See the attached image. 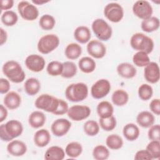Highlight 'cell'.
<instances>
[{
    "label": "cell",
    "mask_w": 160,
    "mask_h": 160,
    "mask_svg": "<svg viewBox=\"0 0 160 160\" xmlns=\"http://www.w3.org/2000/svg\"><path fill=\"white\" fill-rule=\"evenodd\" d=\"M23 131L22 123L15 119L8 121L0 126V138L2 141L8 142L19 136Z\"/></svg>",
    "instance_id": "cell-1"
},
{
    "label": "cell",
    "mask_w": 160,
    "mask_h": 160,
    "mask_svg": "<svg viewBox=\"0 0 160 160\" xmlns=\"http://www.w3.org/2000/svg\"><path fill=\"white\" fill-rule=\"evenodd\" d=\"M2 72L9 80L14 83L22 82L26 77L21 66L14 61H8L5 62L2 66Z\"/></svg>",
    "instance_id": "cell-2"
},
{
    "label": "cell",
    "mask_w": 160,
    "mask_h": 160,
    "mask_svg": "<svg viewBox=\"0 0 160 160\" xmlns=\"http://www.w3.org/2000/svg\"><path fill=\"white\" fill-rule=\"evenodd\" d=\"M131 46L135 50L150 54L154 49L152 39L141 32L134 34L130 39Z\"/></svg>",
    "instance_id": "cell-3"
},
{
    "label": "cell",
    "mask_w": 160,
    "mask_h": 160,
    "mask_svg": "<svg viewBox=\"0 0 160 160\" xmlns=\"http://www.w3.org/2000/svg\"><path fill=\"white\" fill-rule=\"evenodd\" d=\"M88 95V88L85 83L78 82L69 84L65 90L67 99L71 102H80Z\"/></svg>",
    "instance_id": "cell-4"
},
{
    "label": "cell",
    "mask_w": 160,
    "mask_h": 160,
    "mask_svg": "<svg viewBox=\"0 0 160 160\" xmlns=\"http://www.w3.org/2000/svg\"><path fill=\"white\" fill-rule=\"evenodd\" d=\"M60 99L48 94L40 95L35 101V106L39 109L54 114L59 106Z\"/></svg>",
    "instance_id": "cell-5"
},
{
    "label": "cell",
    "mask_w": 160,
    "mask_h": 160,
    "mask_svg": "<svg viewBox=\"0 0 160 160\" xmlns=\"http://www.w3.org/2000/svg\"><path fill=\"white\" fill-rule=\"evenodd\" d=\"M92 29L95 36L101 41H107L112 36V28L103 19L98 18L92 23Z\"/></svg>",
    "instance_id": "cell-6"
},
{
    "label": "cell",
    "mask_w": 160,
    "mask_h": 160,
    "mask_svg": "<svg viewBox=\"0 0 160 160\" xmlns=\"http://www.w3.org/2000/svg\"><path fill=\"white\" fill-rule=\"evenodd\" d=\"M59 44V39L56 34H49L41 37L38 42V49L43 54H47L56 49Z\"/></svg>",
    "instance_id": "cell-7"
},
{
    "label": "cell",
    "mask_w": 160,
    "mask_h": 160,
    "mask_svg": "<svg viewBox=\"0 0 160 160\" xmlns=\"http://www.w3.org/2000/svg\"><path fill=\"white\" fill-rule=\"evenodd\" d=\"M18 10L21 18L27 21H34L39 16L38 8L26 1H22L18 3Z\"/></svg>",
    "instance_id": "cell-8"
},
{
    "label": "cell",
    "mask_w": 160,
    "mask_h": 160,
    "mask_svg": "<svg viewBox=\"0 0 160 160\" xmlns=\"http://www.w3.org/2000/svg\"><path fill=\"white\" fill-rule=\"evenodd\" d=\"M105 17L112 22H119L124 16L122 7L117 2H110L104 9Z\"/></svg>",
    "instance_id": "cell-9"
},
{
    "label": "cell",
    "mask_w": 160,
    "mask_h": 160,
    "mask_svg": "<svg viewBox=\"0 0 160 160\" xmlns=\"http://www.w3.org/2000/svg\"><path fill=\"white\" fill-rule=\"evenodd\" d=\"M111 90L109 81L105 79H101L97 81L91 87V94L94 99H101L106 96Z\"/></svg>",
    "instance_id": "cell-10"
},
{
    "label": "cell",
    "mask_w": 160,
    "mask_h": 160,
    "mask_svg": "<svg viewBox=\"0 0 160 160\" xmlns=\"http://www.w3.org/2000/svg\"><path fill=\"white\" fill-rule=\"evenodd\" d=\"M132 12L136 16L144 20L151 17L153 11L151 5L148 1L139 0L133 4Z\"/></svg>",
    "instance_id": "cell-11"
},
{
    "label": "cell",
    "mask_w": 160,
    "mask_h": 160,
    "mask_svg": "<svg viewBox=\"0 0 160 160\" xmlns=\"http://www.w3.org/2000/svg\"><path fill=\"white\" fill-rule=\"evenodd\" d=\"M68 117L74 121H80L88 118L91 114V109L84 105H74L69 108Z\"/></svg>",
    "instance_id": "cell-12"
},
{
    "label": "cell",
    "mask_w": 160,
    "mask_h": 160,
    "mask_svg": "<svg viewBox=\"0 0 160 160\" xmlns=\"http://www.w3.org/2000/svg\"><path fill=\"white\" fill-rule=\"evenodd\" d=\"M46 61L43 57L38 54H30L25 59V65L28 69L38 72L44 68Z\"/></svg>",
    "instance_id": "cell-13"
},
{
    "label": "cell",
    "mask_w": 160,
    "mask_h": 160,
    "mask_svg": "<svg viewBox=\"0 0 160 160\" xmlns=\"http://www.w3.org/2000/svg\"><path fill=\"white\" fill-rule=\"evenodd\" d=\"M71 127V122L64 118L55 120L51 124V130L57 137H62L66 134Z\"/></svg>",
    "instance_id": "cell-14"
},
{
    "label": "cell",
    "mask_w": 160,
    "mask_h": 160,
    "mask_svg": "<svg viewBox=\"0 0 160 160\" xmlns=\"http://www.w3.org/2000/svg\"><path fill=\"white\" fill-rule=\"evenodd\" d=\"M87 51L91 56L96 59H101L106 55V48L102 42L94 39L88 42Z\"/></svg>",
    "instance_id": "cell-15"
},
{
    "label": "cell",
    "mask_w": 160,
    "mask_h": 160,
    "mask_svg": "<svg viewBox=\"0 0 160 160\" xmlns=\"http://www.w3.org/2000/svg\"><path fill=\"white\" fill-rule=\"evenodd\" d=\"M144 76L148 82L151 84L158 82L160 78L159 68L158 63L150 62L146 65L144 69Z\"/></svg>",
    "instance_id": "cell-16"
},
{
    "label": "cell",
    "mask_w": 160,
    "mask_h": 160,
    "mask_svg": "<svg viewBox=\"0 0 160 160\" xmlns=\"http://www.w3.org/2000/svg\"><path fill=\"white\" fill-rule=\"evenodd\" d=\"M8 152L12 156L19 157L23 156L27 151L26 144L19 140L11 141L7 146Z\"/></svg>",
    "instance_id": "cell-17"
},
{
    "label": "cell",
    "mask_w": 160,
    "mask_h": 160,
    "mask_svg": "<svg viewBox=\"0 0 160 160\" xmlns=\"http://www.w3.org/2000/svg\"><path fill=\"white\" fill-rule=\"evenodd\" d=\"M21 102L20 95L15 91L8 92L4 98V104L9 109H15L19 107Z\"/></svg>",
    "instance_id": "cell-18"
},
{
    "label": "cell",
    "mask_w": 160,
    "mask_h": 160,
    "mask_svg": "<svg viewBox=\"0 0 160 160\" xmlns=\"http://www.w3.org/2000/svg\"><path fill=\"white\" fill-rule=\"evenodd\" d=\"M117 72L118 74L126 79H131L136 75V69L135 67L129 62H122L117 67Z\"/></svg>",
    "instance_id": "cell-19"
},
{
    "label": "cell",
    "mask_w": 160,
    "mask_h": 160,
    "mask_svg": "<svg viewBox=\"0 0 160 160\" xmlns=\"http://www.w3.org/2000/svg\"><path fill=\"white\" fill-rule=\"evenodd\" d=\"M51 141V135L49 132L46 129H41L37 131L34 136V144L39 148H43L47 146Z\"/></svg>",
    "instance_id": "cell-20"
},
{
    "label": "cell",
    "mask_w": 160,
    "mask_h": 160,
    "mask_svg": "<svg viewBox=\"0 0 160 160\" xmlns=\"http://www.w3.org/2000/svg\"><path fill=\"white\" fill-rule=\"evenodd\" d=\"M155 121L154 115L147 111L140 112L136 117L137 123L142 128H148L153 125Z\"/></svg>",
    "instance_id": "cell-21"
},
{
    "label": "cell",
    "mask_w": 160,
    "mask_h": 160,
    "mask_svg": "<svg viewBox=\"0 0 160 160\" xmlns=\"http://www.w3.org/2000/svg\"><path fill=\"white\" fill-rule=\"evenodd\" d=\"M65 153L62 148L53 146L46 150L44 154V159L46 160H62L65 157Z\"/></svg>",
    "instance_id": "cell-22"
},
{
    "label": "cell",
    "mask_w": 160,
    "mask_h": 160,
    "mask_svg": "<svg viewBox=\"0 0 160 160\" xmlns=\"http://www.w3.org/2000/svg\"><path fill=\"white\" fill-rule=\"evenodd\" d=\"M75 39L81 44L88 42L91 37V33L89 29L84 26H80L76 28L74 32Z\"/></svg>",
    "instance_id": "cell-23"
},
{
    "label": "cell",
    "mask_w": 160,
    "mask_h": 160,
    "mask_svg": "<svg viewBox=\"0 0 160 160\" xmlns=\"http://www.w3.org/2000/svg\"><path fill=\"white\" fill-rule=\"evenodd\" d=\"M46 120L44 114L39 111H35L31 113L29 116L28 122L29 125L33 128H39L42 127Z\"/></svg>",
    "instance_id": "cell-24"
},
{
    "label": "cell",
    "mask_w": 160,
    "mask_h": 160,
    "mask_svg": "<svg viewBox=\"0 0 160 160\" xmlns=\"http://www.w3.org/2000/svg\"><path fill=\"white\" fill-rule=\"evenodd\" d=\"M122 133L124 138L127 140L133 141L138 138L140 134V131L139 128L135 124L128 123L124 126Z\"/></svg>",
    "instance_id": "cell-25"
},
{
    "label": "cell",
    "mask_w": 160,
    "mask_h": 160,
    "mask_svg": "<svg viewBox=\"0 0 160 160\" xmlns=\"http://www.w3.org/2000/svg\"><path fill=\"white\" fill-rule=\"evenodd\" d=\"M97 113L100 118H107L112 116L114 108L108 101H103L100 102L97 106Z\"/></svg>",
    "instance_id": "cell-26"
},
{
    "label": "cell",
    "mask_w": 160,
    "mask_h": 160,
    "mask_svg": "<svg viewBox=\"0 0 160 160\" xmlns=\"http://www.w3.org/2000/svg\"><path fill=\"white\" fill-rule=\"evenodd\" d=\"M24 91L29 96H34L38 94L41 89L39 81L35 78L28 79L24 83Z\"/></svg>",
    "instance_id": "cell-27"
},
{
    "label": "cell",
    "mask_w": 160,
    "mask_h": 160,
    "mask_svg": "<svg viewBox=\"0 0 160 160\" xmlns=\"http://www.w3.org/2000/svg\"><path fill=\"white\" fill-rule=\"evenodd\" d=\"M142 31L146 32H151L158 29L159 28V19L157 17L151 16L142 20L141 25Z\"/></svg>",
    "instance_id": "cell-28"
},
{
    "label": "cell",
    "mask_w": 160,
    "mask_h": 160,
    "mask_svg": "<svg viewBox=\"0 0 160 160\" xmlns=\"http://www.w3.org/2000/svg\"><path fill=\"white\" fill-rule=\"evenodd\" d=\"M111 100L114 105L117 106H122L128 102L129 100V94L123 89H117L112 93Z\"/></svg>",
    "instance_id": "cell-29"
},
{
    "label": "cell",
    "mask_w": 160,
    "mask_h": 160,
    "mask_svg": "<svg viewBox=\"0 0 160 160\" xmlns=\"http://www.w3.org/2000/svg\"><path fill=\"white\" fill-rule=\"evenodd\" d=\"M78 66L80 70L84 73H91L96 69L94 60L88 56L81 58L78 62Z\"/></svg>",
    "instance_id": "cell-30"
},
{
    "label": "cell",
    "mask_w": 160,
    "mask_h": 160,
    "mask_svg": "<svg viewBox=\"0 0 160 160\" xmlns=\"http://www.w3.org/2000/svg\"><path fill=\"white\" fill-rule=\"evenodd\" d=\"M64 53L69 59H76L81 54L82 48L81 46L77 43H70L66 46Z\"/></svg>",
    "instance_id": "cell-31"
},
{
    "label": "cell",
    "mask_w": 160,
    "mask_h": 160,
    "mask_svg": "<svg viewBox=\"0 0 160 160\" xmlns=\"http://www.w3.org/2000/svg\"><path fill=\"white\" fill-rule=\"evenodd\" d=\"M82 152V147L78 142H71L67 144L65 148L66 155L72 158H78Z\"/></svg>",
    "instance_id": "cell-32"
},
{
    "label": "cell",
    "mask_w": 160,
    "mask_h": 160,
    "mask_svg": "<svg viewBox=\"0 0 160 160\" xmlns=\"http://www.w3.org/2000/svg\"><path fill=\"white\" fill-rule=\"evenodd\" d=\"M106 144L109 149L112 150H118L122 148L123 145V140L120 136L112 134L107 137Z\"/></svg>",
    "instance_id": "cell-33"
},
{
    "label": "cell",
    "mask_w": 160,
    "mask_h": 160,
    "mask_svg": "<svg viewBox=\"0 0 160 160\" xmlns=\"http://www.w3.org/2000/svg\"><path fill=\"white\" fill-rule=\"evenodd\" d=\"M2 22L6 26H12L16 24L18 20L17 14L11 10L4 12L1 18Z\"/></svg>",
    "instance_id": "cell-34"
},
{
    "label": "cell",
    "mask_w": 160,
    "mask_h": 160,
    "mask_svg": "<svg viewBox=\"0 0 160 160\" xmlns=\"http://www.w3.org/2000/svg\"><path fill=\"white\" fill-rule=\"evenodd\" d=\"M133 63L138 67H145L150 62V59L148 54L142 51H138L132 57Z\"/></svg>",
    "instance_id": "cell-35"
},
{
    "label": "cell",
    "mask_w": 160,
    "mask_h": 160,
    "mask_svg": "<svg viewBox=\"0 0 160 160\" xmlns=\"http://www.w3.org/2000/svg\"><path fill=\"white\" fill-rule=\"evenodd\" d=\"M55 24V19L53 16L49 14L42 15L39 21V24L41 28L46 31H49L53 29Z\"/></svg>",
    "instance_id": "cell-36"
},
{
    "label": "cell",
    "mask_w": 160,
    "mask_h": 160,
    "mask_svg": "<svg viewBox=\"0 0 160 160\" xmlns=\"http://www.w3.org/2000/svg\"><path fill=\"white\" fill-rule=\"evenodd\" d=\"M63 69L61 74L62 77L64 78H71L77 73V66L71 61H66L62 63Z\"/></svg>",
    "instance_id": "cell-37"
},
{
    "label": "cell",
    "mask_w": 160,
    "mask_h": 160,
    "mask_svg": "<svg viewBox=\"0 0 160 160\" xmlns=\"http://www.w3.org/2000/svg\"><path fill=\"white\" fill-rule=\"evenodd\" d=\"M63 69V64L59 61H52L50 62L46 68L48 73L52 76L61 75Z\"/></svg>",
    "instance_id": "cell-38"
},
{
    "label": "cell",
    "mask_w": 160,
    "mask_h": 160,
    "mask_svg": "<svg viewBox=\"0 0 160 160\" xmlns=\"http://www.w3.org/2000/svg\"><path fill=\"white\" fill-rule=\"evenodd\" d=\"M92 156L96 160H105L109 156L108 149L103 145L96 146L92 151Z\"/></svg>",
    "instance_id": "cell-39"
},
{
    "label": "cell",
    "mask_w": 160,
    "mask_h": 160,
    "mask_svg": "<svg viewBox=\"0 0 160 160\" xmlns=\"http://www.w3.org/2000/svg\"><path fill=\"white\" fill-rule=\"evenodd\" d=\"M83 128L84 132L89 136H94L99 132V124L93 120L86 121Z\"/></svg>",
    "instance_id": "cell-40"
},
{
    "label": "cell",
    "mask_w": 160,
    "mask_h": 160,
    "mask_svg": "<svg viewBox=\"0 0 160 160\" xmlns=\"http://www.w3.org/2000/svg\"><path fill=\"white\" fill-rule=\"evenodd\" d=\"M153 94L152 88L148 84H141L138 89V96L142 101H148L151 98Z\"/></svg>",
    "instance_id": "cell-41"
},
{
    "label": "cell",
    "mask_w": 160,
    "mask_h": 160,
    "mask_svg": "<svg viewBox=\"0 0 160 160\" xmlns=\"http://www.w3.org/2000/svg\"><path fill=\"white\" fill-rule=\"evenodd\" d=\"M99 125L103 130L106 131H111L116 126V119L113 116L107 118H100Z\"/></svg>",
    "instance_id": "cell-42"
},
{
    "label": "cell",
    "mask_w": 160,
    "mask_h": 160,
    "mask_svg": "<svg viewBox=\"0 0 160 160\" xmlns=\"http://www.w3.org/2000/svg\"><path fill=\"white\" fill-rule=\"evenodd\" d=\"M146 150L151 155L153 159L160 158V142L159 141H151L146 146Z\"/></svg>",
    "instance_id": "cell-43"
},
{
    "label": "cell",
    "mask_w": 160,
    "mask_h": 160,
    "mask_svg": "<svg viewBox=\"0 0 160 160\" xmlns=\"http://www.w3.org/2000/svg\"><path fill=\"white\" fill-rule=\"evenodd\" d=\"M148 132V138L151 141H159L160 135V126L159 124L152 125L149 127Z\"/></svg>",
    "instance_id": "cell-44"
},
{
    "label": "cell",
    "mask_w": 160,
    "mask_h": 160,
    "mask_svg": "<svg viewBox=\"0 0 160 160\" xmlns=\"http://www.w3.org/2000/svg\"><path fill=\"white\" fill-rule=\"evenodd\" d=\"M134 159L136 160H151L152 159V158L150 153L146 149H142L136 152L134 156Z\"/></svg>",
    "instance_id": "cell-45"
},
{
    "label": "cell",
    "mask_w": 160,
    "mask_h": 160,
    "mask_svg": "<svg viewBox=\"0 0 160 160\" xmlns=\"http://www.w3.org/2000/svg\"><path fill=\"white\" fill-rule=\"evenodd\" d=\"M69 109L68 104L66 102V101H64L63 99H60L59 100V106L58 108V109L55 112L54 114L55 115H63L65 113L68 112V111Z\"/></svg>",
    "instance_id": "cell-46"
},
{
    "label": "cell",
    "mask_w": 160,
    "mask_h": 160,
    "mask_svg": "<svg viewBox=\"0 0 160 160\" xmlns=\"http://www.w3.org/2000/svg\"><path fill=\"white\" fill-rule=\"evenodd\" d=\"M150 110L155 114L159 116L160 114V100L159 99H152L149 104Z\"/></svg>",
    "instance_id": "cell-47"
},
{
    "label": "cell",
    "mask_w": 160,
    "mask_h": 160,
    "mask_svg": "<svg viewBox=\"0 0 160 160\" xmlns=\"http://www.w3.org/2000/svg\"><path fill=\"white\" fill-rule=\"evenodd\" d=\"M10 89L9 81L4 78L0 79V92L1 94H6Z\"/></svg>",
    "instance_id": "cell-48"
},
{
    "label": "cell",
    "mask_w": 160,
    "mask_h": 160,
    "mask_svg": "<svg viewBox=\"0 0 160 160\" xmlns=\"http://www.w3.org/2000/svg\"><path fill=\"white\" fill-rule=\"evenodd\" d=\"M14 1L12 0H2L1 1V10H8L12 8Z\"/></svg>",
    "instance_id": "cell-49"
},
{
    "label": "cell",
    "mask_w": 160,
    "mask_h": 160,
    "mask_svg": "<svg viewBox=\"0 0 160 160\" xmlns=\"http://www.w3.org/2000/svg\"><path fill=\"white\" fill-rule=\"evenodd\" d=\"M8 116V111L6 108L2 105H0V122L4 121Z\"/></svg>",
    "instance_id": "cell-50"
},
{
    "label": "cell",
    "mask_w": 160,
    "mask_h": 160,
    "mask_svg": "<svg viewBox=\"0 0 160 160\" xmlns=\"http://www.w3.org/2000/svg\"><path fill=\"white\" fill-rule=\"evenodd\" d=\"M1 30V36H0V44L2 46L3 45L4 43H5L6 42L7 40V38H8V35H7V32L6 31H4L3 29V28H1L0 29Z\"/></svg>",
    "instance_id": "cell-51"
},
{
    "label": "cell",
    "mask_w": 160,
    "mask_h": 160,
    "mask_svg": "<svg viewBox=\"0 0 160 160\" xmlns=\"http://www.w3.org/2000/svg\"><path fill=\"white\" fill-rule=\"evenodd\" d=\"M32 3H34V4H35L41 5V4H42L48 2L49 1H32Z\"/></svg>",
    "instance_id": "cell-52"
}]
</instances>
